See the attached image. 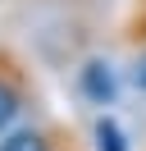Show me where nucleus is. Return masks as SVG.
Returning <instances> with one entry per match:
<instances>
[{
    "mask_svg": "<svg viewBox=\"0 0 146 151\" xmlns=\"http://www.w3.org/2000/svg\"><path fill=\"white\" fill-rule=\"evenodd\" d=\"M96 151H128V133L119 128V119H110V114L96 119Z\"/></svg>",
    "mask_w": 146,
    "mask_h": 151,
    "instance_id": "nucleus-4",
    "label": "nucleus"
},
{
    "mask_svg": "<svg viewBox=\"0 0 146 151\" xmlns=\"http://www.w3.org/2000/svg\"><path fill=\"white\" fill-rule=\"evenodd\" d=\"M132 83H137V87H142V92H146V50H142V55H137V69H132Z\"/></svg>",
    "mask_w": 146,
    "mask_h": 151,
    "instance_id": "nucleus-5",
    "label": "nucleus"
},
{
    "mask_svg": "<svg viewBox=\"0 0 146 151\" xmlns=\"http://www.w3.org/2000/svg\"><path fill=\"white\" fill-rule=\"evenodd\" d=\"M82 92H87L91 105H110L114 101V73H110V64L91 60V64L82 69Z\"/></svg>",
    "mask_w": 146,
    "mask_h": 151,
    "instance_id": "nucleus-2",
    "label": "nucleus"
},
{
    "mask_svg": "<svg viewBox=\"0 0 146 151\" xmlns=\"http://www.w3.org/2000/svg\"><path fill=\"white\" fill-rule=\"evenodd\" d=\"M0 151H55V142H50V133H46V128L23 124V128L0 133Z\"/></svg>",
    "mask_w": 146,
    "mask_h": 151,
    "instance_id": "nucleus-3",
    "label": "nucleus"
},
{
    "mask_svg": "<svg viewBox=\"0 0 146 151\" xmlns=\"http://www.w3.org/2000/svg\"><path fill=\"white\" fill-rule=\"evenodd\" d=\"M27 96H32V83H27L18 55L0 46V133H9V124L27 110Z\"/></svg>",
    "mask_w": 146,
    "mask_h": 151,
    "instance_id": "nucleus-1",
    "label": "nucleus"
}]
</instances>
